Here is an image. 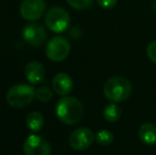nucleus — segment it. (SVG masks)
Here are the masks:
<instances>
[{
  "mask_svg": "<svg viewBox=\"0 0 156 155\" xmlns=\"http://www.w3.org/2000/svg\"><path fill=\"white\" fill-rule=\"evenodd\" d=\"M55 113L58 119L65 124L72 125L80 121L84 115L83 105L74 97H62L58 100L55 107Z\"/></svg>",
  "mask_w": 156,
  "mask_h": 155,
  "instance_id": "1",
  "label": "nucleus"
},
{
  "mask_svg": "<svg viewBox=\"0 0 156 155\" xmlns=\"http://www.w3.org/2000/svg\"><path fill=\"white\" fill-rule=\"evenodd\" d=\"M103 93L107 100L118 103L125 101L132 93V84L122 77H113L106 81Z\"/></svg>",
  "mask_w": 156,
  "mask_h": 155,
  "instance_id": "2",
  "label": "nucleus"
},
{
  "mask_svg": "<svg viewBox=\"0 0 156 155\" xmlns=\"http://www.w3.org/2000/svg\"><path fill=\"white\" fill-rule=\"evenodd\" d=\"M35 89L27 84H16L10 87L5 95V100L11 107L23 108L34 100Z\"/></svg>",
  "mask_w": 156,
  "mask_h": 155,
  "instance_id": "3",
  "label": "nucleus"
},
{
  "mask_svg": "<svg viewBox=\"0 0 156 155\" xmlns=\"http://www.w3.org/2000/svg\"><path fill=\"white\" fill-rule=\"evenodd\" d=\"M45 23L50 31L54 33H62L66 31L69 26L70 16L65 9L61 6H53L46 13Z\"/></svg>",
  "mask_w": 156,
  "mask_h": 155,
  "instance_id": "4",
  "label": "nucleus"
},
{
  "mask_svg": "<svg viewBox=\"0 0 156 155\" xmlns=\"http://www.w3.org/2000/svg\"><path fill=\"white\" fill-rule=\"evenodd\" d=\"M45 51L49 60L53 62H61L69 55L70 44L65 37L55 36L48 41Z\"/></svg>",
  "mask_w": 156,
  "mask_h": 155,
  "instance_id": "5",
  "label": "nucleus"
},
{
  "mask_svg": "<svg viewBox=\"0 0 156 155\" xmlns=\"http://www.w3.org/2000/svg\"><path fill=\"white\" fill-rule=\"evenodd\" d=\"M96 140V135L88 128H79L74 130L69 136V145L73 150L83 151L93 145Z\"/></svg>",
  "mask_w": 156,
  "mask_h": 155,
  "instance_id": "6",
  "label": "nucleus"
},
{
  "mask_svg": "<svg viewBox=\"0 0 156 155\" xmlns=\"http://www.w3.org/2000/svg\"><path fill=\"white\" fill-rule=\"evenodd\" d=\"M25 155H50L51 146L44 138L36 134H32L27 137L23 146Z\"/></svg>",
  "mask_w": 156,
  "mask_h": 155,
  "instance_id": "7",
  "label": "nucleus"
},
{
  "mask_svg": "<svg viewBox=\"0 0 156 155\" xmlns=\"http://www.w3.org/2000/svg\"><path fill=\"white\" fill-rule=\"evenodd\" d=\"M46 3L44 0H23L20 4V15L28 21L38 20L44 15Z\"/></svg>",
  "mask_w": 156,
  "mask_h": 155,
  "instance_id": "8",
  "label": "nucleus"
},
{
  "mask_svg": "<svg viewBox=\"0 0 156 155\" xmlns=\"http://www.w3.org/2000/svg\"><path fill=\"white\" fill-rule=\"evenodd\" d=\"M23 37L28 45L32 47H39L45 43L47 32L39 23H29L23 30Z\"/></svg>",
  "mask_w": 156,
  "mask_h": 155,
  "instance_id": "9",
  "label": "nucleus"
},
{
  "mask_svg": "<svg viewBox=\"0 0 156 155\" xmlns=\"http://www.w3.org/2000/svg\"><path fill=\"white\" fill-rule=\"evenodd\" d=\"M25 76L27 80L32 84H39L44 81L46 71L43 64L37 61L29 62L25 67Z\"/></svg>",
  "mask_w": 156,
  "mask_h": 155,
  "instance_id": "10",
  "label": "nucleus"
},
{
  "mask_svg": "<svg viewBox=\"0 0 156 155\" xmlns=\"http://www.w3.org/2000/svg\"><path fill=\"white\" fill-rule=\"evenodd\" d=\"M52 88L58 95L67 96L73 88V81L67 73L60 72L52 80Z\"/></svg>",
  "mask_w": 156,
  "mask_h": 155,
  "instance_id": "11",
  "label": "nucleus"
},
{
  "mask_svg": "<svg viewBox=\"0 0 156 155\" xmlns=\"http://www.w3.org/2000/svg\"><path fill=\"white\" fill-rule=\"evenodd\" d=\"M138 136L140 140L148 146H153L156 143V125L150 122L144 123L139 128Z\"/></svg>",
  "mask_w": 156,
  "mask_h": 155,
  "instance_id": "12",
  "label": "nucleus"
},
{
  "mask_svg": "<svg viewBox=\"0 0 156 155\" xmlns=\"http://www.w3.org/2000/svg\"><path fill=\"white\" fill-rule=\"evenodd\" d=\"M44 116L38 112H32L26 118V123L32 132H38L44 126Z\"/></svg>",
  "mask_w": 156,
  "mask_h": 155,
  "instance_id": "13",
  "label": "nucleus"
},
{
  "mask_svg": "<svg viewBox=\"0 0 156 155\" xmlns=\"http://www.w3.org/2000/svg\"><path fill=\"white\" fill-rule=\"evenodd\" d=\"M121 107L117 105L116 103H111L106 105L103 110V116L104 119L108 122H116L120 117H121Z\"/></svg>",
  "mask_w": 156,
  "mask_h": 155,
  "instance_id": "14",
  "label": "nucleus"
},
{
  "mask_svg": "<svg viewBox=\"0 0 156 155\" xmlns=\"http://www.w3.org/2000/svg\"><path fill=\"white\" fill-rule=\"evenodd\" d=\"M96 141L100 146H109L114 141V134L108 130H100L96 134Z\"/></svg>",
  "mask_w": 156,
  "mask_h": 155,
  "instance_id": "15",
  "label": "nucleus"
},
{
  "mask_svg": "<svg viewBox=\"0 0 156 155\" xmlns=\"http://www.w3.org/2000/svg\"><path fill=\"white\" fill-rule=\"evenodd\" d=\"M53 93H52L51 89L48 87H41L37 90H35V98L41 102H48L52 99Z\"/></svg>",
  "mask_w": 156,
  "mask_h": 155,
  "instance_id": "16",
  "label": "nucleus"
},
{
  "mask_svg": "<svg viewBox=\"0 0 156 155\" xmlns=\"http://www.w3.org/2000/svg\"><path fill=\"white\" fill-rule=\"evenodd\" d=\"M68 4L76 10H86L94 3V0H67Z\"/></svg>",
  "mask_w": 156,
  "mask_h": 155,
  "instance_id": "17",
  "label": "nucleus"
},
{
  "mask_svg": "<svg viewBox=\"0 0 156 155\" xmlns=\"http://www.w3.org/2000/svg\"><path fill=\"white\" fill-rule=\"evenodd\" d=\"M147 55L153 63L156 64V41L150 43L147 47Z\"/></svg>",
  "mask_w": 156,
  "mask_h": 155,
  "instance_id": "18",
  "label": "nucleus"
},
{
  "mask_svg": "<svg viewBox=\"0 0 156 155\" xmlns=\"http://www.w3.org/2000/svg\"><path fill=\"white\" fill-rule=\"evenodd\" d=\"M97 3H98L102 9L109 10V9H113L114 6L116 5L117 0H97Z\"/></svg>",
  "mask_w": 156,
  "mask_h": 155,
  "instance_id": "19",
  "label": "nucleus"
}]
</instances>
